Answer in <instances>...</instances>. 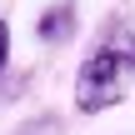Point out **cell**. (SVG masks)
<instances>
[{"mask_svg": "<svg viewBox=\"0 0 135 135\" xmlns=\"http://www.w3.org/2000/svg\"><path fill=\"white\" fill-rule=\"evenodd\" d=\"M130 75H135V30L125 20H110L105 35L90 45V55L75 70V110L80 115H100V110L120 105Z\"/></svg>", "mask_w": 135, "mask_h": 135, "instance_id": "1", "label": "cell"}, {"mask_svg": "<svg viewBox=\"0 0 135 135\" xmlns=\"http://www.w3.org/2000/svg\"><path fill=\"white\" fill-rule=\"evenodd\" d=\"M35 35H40V45H65V40L75 35V5H70V0L50 5V10L35 20Z\"/></svg>", "mask_w": 135, "mask_h": 135, "instance_id": "2", "label": "cell"}, {"mask_svg": "<svg viewBox=\"0 0 135 135\" xmlns=\"http://www.w3.org/2000/svg\"><path fill=\"white\" fill-rule=\"evenodd\" d=\"M5 60H10V25L0 20V70H5Z\"/></svg>", "mask_w": 135, "mask_h": 135, "instance_id": "3", "label": "cell"}]
</instances>
